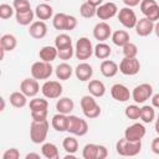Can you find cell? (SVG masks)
Instances as JSON below:
<instances>
[{
	"label": "cell",
	"instance_id": "6da1fadb",
	"mask_svg": "<svg viewBox=\"0 0 159 159\" xmlns=\"http://www.w3.org/2000/svg\"><path fill=\"white\" fill-rule=\"evenodd\" d=\"M48 122L47 119L43 120H32L30 125V139L35 144H42L47 138L48 133Z\"/></svg>",
	"mask_w": 159,
	"mask_h": 159
},
{
	"label": "cell",
	"instance_id": "7a4b0ae2",
	"mask_svg": "<svg viewBox=\"0 0 159 159\" xmlns=\"http://www.w3.org/2000/svg\"><path fill=\"white\" fill-rule=\"evenodd\" d=\"M116 150L122 157H134L140 153L142 150V143L139 142H132L127 138H122L116 144Z\"/></svg>",
	"mask_w": 159,
	"mask_h": 159
},
{
	"label": "cell",
	"instance_id": "3957f363",
	"mask_svg": "<svg viewBox=\"0 0 159 159\" xmlns=\"http://www.w3.org/2000/svg\"><path fill=\"white\" fill-rule=\"evenodd\" d=\"M48 102L43 98H32L30 101V111L32 120H43L48 113Z\"/></svg>",
	"mask_w": 159,
	"mask_h": 159
},
{
	"label": "cell",
	"instance_id": "277c9868",
	"mask_svg": "<svg viewBox=\"0 0 159 159\" xmlns=\"http://www.w3.org/2000/svg\"><path fill=\"white\" fill-rule=\"evenodd\" d=\"M81 108L86 118L93 119L97 118L101 114V107L97 104L94 97L91 96H83L81 98Z\"/></svg>",
	"mask_w": 159,
	"mask_h": 159
},
{
	"label": "cell",
	"instance_id": "5b68a950",
	"mask_svg": "<svg viewBox=\"0 0 159 159\" xmlns=\"http://www.w3.org/2000/svg\"><path fill=\"white\" fill-rule=\"evenodd\" d=\"M93 46L89 39L87 37H80L76 42V47H75V55L77 57V60H88L92 55H93Z\"/></svg>",
	"mask_w": 159,
	"mask_h": 159
},
{
	"label": "cell",
	"instance_id": "8992f818",
	"mask_svg": "<svg viewBox=\"0 0 159 159\" xmlns=\"http://www.w3.org/2000/svg\"><path fill=\"white\" fill-rule=\"evenodd\" d=\"M108 155V150L104 145L94 144V143H88L84 145L82 157L84 159H106Z\"/></svg>",
	"mask_w": 159,
	"mask_h": 159
},
{
	"label": "cell",
	"instance_id": "52a82bcc",
	"mask_svg": "<svg viewBox=\"0 0 159 159\" xmlns=\"http://www.w3.org/2000/svg\"><path fill=\"white\" fill-rule=\"evenodd\" d=\"M67 132H70L73 135L82 137L87 134L88 132V124L84 119L77 117V116H68V127Z\"/></svg>",
	"mask_w": 159,
	"mask_h": 159
},
{
	"label": "cell",
	"instance_id": "ba28073f",
	"mask_svg": "<svg viewBox=\"0 0 159 159\" xmlns=\"http://www.w3.org/2000/svg\"><path fill=\"white\" fill-rule=\"evenodd\" d=\"M53 72V67L50 62L37 61L31 66V76L36 80H47Z\"/></svg>",
	"mask_w": 159,
	"mask_h": 159
},
{
	"label": "cell",
	"instance_id": "9c48e42d",
	"mask_svg": "<svg viewBox=\"0 0 159 159\" xmlns=\"http://www.w3.org/2000/svg\"><path fill=\"white\" fill-rule=\"evenodd\" d=\"M62 84L58 81H46L42 87H41V92L43 94V97L48 98V99H55V98H60L62 94Z\"/></svg>",
	"mask_w": 159,
	"mask_h": 159
},
{
	"label": "cell",
	"instance_id": "30bf717a",
	"mask_svg": "<svg viewBox=\"0 0 159 159\" xmlns=\"http://www.w3.org/2000/svg\"><path fill=\"white\" fill-rule=\"evenodd\" d=\"M140 11L143 15L154 21H159V5L155 0H142L140 1Z\"/></svg>",
	"mask_w": 159,
	"mask_h": 159
},
{
	"label": "cell",
	"instance_id": "8fae6325",
	"mask_svg": "<svg viewBox=\"0 0 159 159\" xmlns=\"http://www.w3.org/2000/svg\"><path fill=\"white\" fill-rule=\"evenodd\" d=\"M153 96V87L149 83H142L134 87L132 92V98L135 103H144L147 99L152 98Z\"/></svg>",
	"mask_w": 159,
	"mask_h": 159
},
{
	"label": "cell",
	"instance_id": "7c38bea8",
	"mask_svg": "<svg viewBox=\"0 0 159 159\" xmlns=\"http://www.w3.org/2000/svg\"><path fill=\"white\" fill-rule=\"evenodd\" d=\"M140 70V62L137 57L128 58L124 57L119 63V71L125 76H134Z\"/></svg>",
	"mask_w": 159,
	"mask_h": 159
},
{
	"label": "cell",
	"instance_id": "4fadbf2b",
	"mask_svg": "<svg viewBox=\"0 0 159 159\" xmlns=\"http://www.w3.org/2000/svg\"><path fill=\"white\" fill-rule=\"evenodd\" d=\"M118 20L127 29L135 27L137 21H138L135 12L132 10V7H128V6H125V7H123V9L119 10V12H118Z\"/></svg>",
	"mask_w": 159,
	"mask_h": 159
},
{
	"label": "cell",
	"instance_id": "5bb4252c",
	"mask_svg": "<svg viewBox=\"0 0 159 159\" xmlns=\"http://www.w3.org/2000/svg\"><path fill=\"white\" fill-rule=\"evenodd\" d=\"M145 127L142 123H133L124 130V138L132 142H139L145 135Z\"/></svg>",
	"mask_w": 159,
	"mask_h": 159
},
{
	"label": "cell",
	"instance_id": "9a60e30c",
	"mask_svg": "<svg viewBox=\"0 0 159 159\" xmlns=\"http://www.w3.org/2000/svg\"><path fill=\"white\" fill-rule=\"evenodd\" d=\"M118 12V7L114 2H106V4H102L97 7V12L96 15L98 16L99 20H108V19H112L113 16H116Z\"/></svg>",
	"mask_w": 159,
	"mask_h": 159
},
{
	"label": "cell",
	"instance_id": "2e32d148",
	"mask_svg": "<svg viewBox=\"0 0 159 159\" xmlns=\"http://www.w3.org/2000/svg\"><path fill=\"white\" fill-rule=\"evenodd\" d=\"M20 91L27 97H35L40 91V86H39L37 80L34 77L22 80V82L20 83Z\"/></svg>",
	"mask_w": 159,
	"mask_h": 159
},
{
	"label": "cell",
	"instance_id": "e0dca14e",
	"mask_svg": "<svg viewBox=\"0 0 159 159\" xmlns=\"http://www.w3.org/2000/svg\"><path fill=\"white\" fill-rule=\"evenodd\" d=\"M111 96L118 102H127L132 97V93L129 92L127 86L122 83H116L111 87Z\"/></svg>",
	"mask_w": 159,
	"mask_h": 159
},
{
	"label": "cell",
	"instance_id": "ac0fdd59",
	"mask_svg": "<svg viewBox=\"0 0 159 159\" xmlns=\"http://www.w3.org/2000/svg\"><path fill=\"white\" fill-rule=\"evenodd\" d=\"M93 36L96 40L103 42V41L108 40L109 36H112V29L106 21H101V22L96 24V26L93 27Z\"/></svg>",
	"mask_w": 159,
	"mask_h": 159
},
{
	"label": "cell",
	"instance_id": "d6986e66",
	"mask_svg": "<svg viewBox=\"0 0 159 159\" xmlns=\"http://www.w3.org/2000/svg\"><path fill=\"white\" fill-rule=\"evenodd\" d=\"M134 29H135L137 35H139L142 37H145V36L150 35L154 31V22L144 16V17H142L137 21V25H135Z\"/></svg>",
	"mask_w": 159,
	"mask_h": 159
},
{
	"label": "cell",
	"instance_id": "ffe728a7",
	"mask_svg": "<svg viewBox=\"0 0 159 159\" xmlns=\"http://www.w3.org/2000/svg\"><path fill=\"white\" fill-rule=\"evenodd\" d=\"M75 75L77 77V80L84 82V81H89L92 75H93V68L89 63H86V62H82V63H78L77 67L75 68Z\"/></svg>",
	"mask_w": 159,
	"mask_h": 159
},
{
	"label": "cell",
	"instance_id": "44dd1931",
	"mask_svg": "<svg viewBox=\"0 0 159 159\" xmlns=\"http://www.w3.org/2000/svg\"><path fill=\"white\" fill-rule=\"evenodd\" d=\"M29 34L31 37L36 39V40H40V39H43L47 34V26L46 24L40 20V21H35L30 25V29H29Z\"/></svg>",
	"mask_w": 159,
	"mask_h": 159
},
{
	"label": "cell",
	"instance_id": "7402d4cb",
	"mask_svg": "<svg viewBox=\"0 0 159 159\" xmlns=\"http://www.w3.org/2000/svg\"><path fill=\"white\" fill-rule=\"evenodd\" d=\"M51 125L55 130L57 132H67V127H68V116L63 114V113H57L52 117L51 120Z\"/></svg>",
	"mask_w": 159,
	"mask_h": 159
},
{
	"label": "cell",
	"instance_id": "603a6c76",
	"mask_svg": "<svg viewBox=\"0 0 159 159\" xmlns=\"http://www.w3.org/2000/svg\"><path fill=\"white\" fill-rule=\"evenodd\" d=\"M99 70H101V73H102L104 77L111 78V77H114V76L117 75V72H118V70H119V66H118L114 61H112V60H104V61L101 63Z\"/></svg>",
	"mask_w": 159,
	"mask_h": 159
},
{
	"label": "cell",
	"instance_id": "cb8c5ba5",
	"mask_svg": "<svg viewBox=\"0 0 159 159\" xmlns=\"http://www.w3.org/2000/svg\"><path fill=\"white\" fill-rule=\"evenodd\" d=\"M35 15H36V17L39 19V20H42V21H45V20H48V19H51L52 17V15H53V9H52V6H50L48 4H39L37 6H36V9H35Z\"/></svg>",
	"mask_w": 159,
	"mask_h": 159
},
{
	"label": "cell",
	"instance_id": "d4e9b609",
	"mask_svg": "<svg viewBox=\"0 0 159 159\" xmlns=\"http://www.w3.org/2000/svg\"><path fill=\"white\" fill-rule=\"evenodd\" d=\"M39 56H40L41 61L52 62V61L58 56V50L56 48V46H43V47L40 50Z\"/></svg>",
	"mask_w": 159,
	"mask_h": 159
},
{
	"label": "cell",
	"instance_id": "484cf974",
	"mask_svg": "<svg viewBox=\"0 0 159 159\" xmlns=\"http://www.w3.org/2000/svg\"><path fill=\"white\" fill-rule=\"evenodd\" d=\"M75 108V103L71 98L68 97H62L57 101L56 103V109L58 113H63V114H70Z\"/></svg>",
	"mask_w": 159,
	"mask_h": 159
},
{
	"label": "cell",
	"instance_id": "4316f807",
	"mask_svg": "<svg viewBox=\"0 0 159 159\" xmlns=\"http://www.w3.org/2000/svg\"><path fill=\"white\" fill-rule=\"evenodd\" d=\"M55 73H56V77H57L58 80H61V81H67V80L72 76L73 68H72L68 63L63 62V63H60V65L56 67Z\"/></svg>",
	"mask_w": 159,
	"mask_h": 159
},
{
	"label": "cell",
	"instance_id": "83f0119b",
	"mask_svg": "<svg viewBox=\"0 0 159 159\" xmlns=\"http://www.w3.org/2000/svg\"><path fill=\"white\" fill-rule=\"evenodd\" d=\"M88 91L93 97H103L106 93V86L98 80H92L88 83Z\"/></svg>",
	"mask_w": 159,
	"mask_h": 159
},
{
	"label": "cell",
	"instance_id": "f1b7e54d",
	"mask_svg": "<svg viewBox=\"0 0 159 159\" xmlns=\"http://www.w3.org/2000/svg\"><path fill=\"white\" fill-rule=\"evenodd\" d=\"M34 16H35V12L31 9L30 10H26V11H20V12H16L15 14L16 22L19 25H22V26H27V25L32 24Z\"/></svg>",
	"mask_w": 159,
	"mask_h": 159
},
{
	"label": "cell",
	"instance_id": "f546056e",
	"mask_svg": "<svg viewBox=\"0 0 159 159\" xmlns=\"http://www.w3.org/2000/svg\"><path fill=\"white\" fill-rule=\"evenodd\" d=\"M112 41L116 46L123 47L125 43L129 42V34L125 30H117L112 34Z\"/></svg>",
	"mask_w": 159,
	"mask_h": 159
},
{
	"label": "cell",
	"instance_id": "4dcf8cb0",
	"mask_svg": "<svg viewBox=\"0 0 159 159\" xmlns=\"http://www.w3.org/2000/svg\"><path fill=\"white\" fill-rule=\"evenodd\" d=\"M10 103L15 108H22L27 103V96H25L21 91L20 92H12L10 94Z\"/></svg>",
	"mask_w": 159,
	"mask_h": 159
},
{
	"label": "cell",
	"instance_id": "1f68e13d",
	"mask_svg": "<svg viewBox=\"0 0 159 159\" xmlns=\"http://www.w3.org/2000/svg\"><path fill=\"white\" fill-rule=\"evenodd\" d=\"M41 153L47 159H58V149L53 143H42Z\"/></svg>",
	"mask_w": 159,
	"mask_h": 159
},
{
	"label": "cell",
	"instance_id": "d6a6232c",
	"mask_svg": "<svg viewBox=\"0 0 159 159\" xmlns=\"http://www.w3.org/2000/svg\"><path fill=\"white\" fill-rule=\"evenodd\" d=\"M17 45L16 37L11 34H5L0 39V47H2L5 51H12Z\"/></svg>",
	"mask_w": 159,
	"mask_h": 159
},
{
	"label": "cell",
	"instance_id": "836d02e7",
	"mask_svg": "<svg viewBox=\"0 0 159 159\" xmlns=\"http://www.w3.org/2000/svg\"><path fill=\"white\" fill-rule=\"evenodd\" d=\"M111 52H112V48L109 47V45H107V43H104V42L97 43L96 47H94V51H93L94 56H96L97 58H99V60H106V58H108L109 55H111Z\"/></svg>",
	"mask_w": 159,
	"mask_h": 159
},
{
	"label": "cell",
	"instance_id": "e575fe53",
	"mask_svg": "<svg viewBox=\"0 0 159 159\" xmlns=\"http://www.w3.org/2000/svg\"><path fill=\"white\" fill-rule=\"evenodd\" d=\"M155 118V111L153 106H143L140 108V119L144 123H152Z\"/></svg>",
	"mask_w": 159,
	"mask_h": 159
},
{
	"label": "cell",
	"instance_id": "d590c367",
	"mask_svg": "<svg viewBox=\"0 0 159 159\" xmlns=\"http://www.w3.org/2000/svg\"><path fill=\"white\" fill-rule=\"evenodd\" d=\"M62 147L67 153L75 154L78 150V142L75 137H66L62 142Z\"/></svg>",
	"mask_w": 159,
	"mask_h": 159
},
{
	"label": "cell",
	"instance_id": "8d00e7d4",
	"mask_svg": "<svg viewBox=\"0 0 159 159\" xmlns=\"http://www.w3.org/2000/svg\"><path fill=\"white\" fill-rule=\"evenodd\" d=\"M67 16H68V15H66V14H63V12L56 14V15L53 16V19H52V25H53V27H55L56 30H63V31H66Z\"/></svg>",
	"mask_w": 159,
	"mask_h": 159
},
{
	"label": "cell",
	"instance_id": "74e56055",
	"mask_svg": "<svg viewBox=\"0 0 159 159\" xmlns=\"http://www.w3.org/2000/svg\"><path fill=\"white\" fill-rule=\"evenodd\" d=\"M96 12H97V7L96 6H93V5H91L89 2H83L81 6H80V14H81V16L82 17H84V19H91V17H93L94 15H96Z\"/></svg>",
	"mask_w": 159,
	"mask_h": 159
},
{
	"label": "cell",
	"instance_id": "f35d334b",
	"mask_svg": "<svg viewBox=\"0 0 159 159\" xmlns=\"http://www.w3.org/2000/svg\"><path fill=\"white\" fill-rule=\"evenodd\" d=\"M55 46L57 50L72 46V39L67 34H60L55 37Z\"/></svg>",
	"mask_w": 159,
	"mask_h": 159
},
{
	"label": "cell",
	"instance_id": "ab89813d",
	"mask_svg": "<svg viewBox=\"0 0 159 159\" xmlns=\"http://www.w3.org/2000/svg\"><path fill=\"white\" fill-rule=\"evenodd\" d=\"M124 114H125L127 118L135 120V119L140 118V108H139L137 104H130V106H128V107L125 108Z\"/></svg>",
	"mask_w": 159,
	"mask_h": 159
},
{
	"label": "cell",
	"instance_id": "60d3db41",
	"mask_svg": "<svg viewBox=\"0 0 159 159\" xmlns=\"http://www.w3.org/2000/svg\"><path fill=\"white\" fill-rule=\"evenodd\" d=\"M122 48H123V55H124V57H128V58L137 57L138 47H137V45H134L133 42H128V43H125Z\"/></svg>",
	"mask_w": 159,
	"mask_h": 159
},
{
	"label": "cell",
	"instance_id": "b9f144b4",
	"mask_svg": "<svg viewBox=\"0 0 159 159\" xmlns=\"http://www.w3.org/2000/svg\"><path fill=\"white\" fill-rule=\"evenodd\" d=\"M14 6H10L9 4H1L0 5V17L2 20L10 19L14 15Z\"/></svg>",
	"mask_w": 159,
	"mask_h": 159
},
{
	"label": "cell",
	"instance_id": "7bdbcfd3",
	"mask_svg": "<svg viewBox=\"0 0 159 159\" xmlns=\"http://www.w3.org/2000/svg\"><path fill=\"white\" fill-rule=\"evenodd\" d=\"M12 6H14V9H15L16 12L26 11V10H30L31 9V5H30L29 0H14Z\"/></svg>",
	"mask_w": 159,
	"mask_h": 159
},
{
	"label": "cell",
	"instance_id": "ee69618b",
	"mask_svg": "<svg viewBox=\"0 0 159 159\" xmlns=\"http://www.w3.org/2000/svg\"><path fill=\"white\" fill-rule=\"evenodd\" d=\"M75 53V50L72 46H68V47H65V48H60L58 50V57L63 61H67V60H71V57L73 56Z\"/></svg>",
	"mask_w": 159,
	"mask_h": 159
},
{
	"label": "cell",
	"instance_id": "f6af8a7d",
	"mask_svg": "<svg viewBox=\"0 0 159 159\" xmlns=\"http://www.w3.org/2000/svg\"><path fill=\"white\" fill-rule=\"evenodd\" d=\"M19 158H20V152L16 148L6 149L5 153L2 154V159H19Z\"/></svg>",
	"mask_w": 159,
	"mask_h": 159
},
{
	"label": "cell",
	"instance_id": "bcb514c9",
	"mask_svg": "<svg viewBox=\"0 0 159 159\" xmlns=\"http://www.w3.org/2000/svg\"><path fill=\"white\" fill-rule=\"evenodd\" d=\"M77 26V19L72 15L67 16V24H66V31H72Z\"/></svg>",
	"mask_w": 159,
	"mask_h": 159
},
{
	"label": "cell",
	"instance_id": "7dc6e473",
	"mask_svg": "<svg viewBox=\"0 0 159 159\" xmlns=\"http://www.w3.org/2000/svg\"><path fill=\"white\" fill-rule=\"evenodd\" d=\"M152 150H153L154 154L159 155V137L153 139V142H152Z\"/></svg>",
	"mask_w": 159,
	"mask_h": 159
},
{
	"label": "cell",
	"instance_id": "c3c4849f",
	"mask_svg": "<svg viewBox=\"0 0 159 159\" xmlns=\"http://www.w3.org/2000/svg\"><path fill=\"white\" fill-rule=\"evenodd\" d=\"M122 1L124 2L125 6H128V7H134V6L139 5L142 0H122Z\"/></svg>",
	"mask_w": 159,
	"mask_h": 159
},
{
	"label": "cell",
	"instance_id": "681fc988",
	"mask_svg": "<svg viewBox=\"0 0 159 159\" xmlns=\"http://www.w3.org/2000/svg\"><path fill=\"white\" fill-rule=\"evenodd\" d=\"M152 104H153V107L159 108V93L152 96Z\"/></svg>",
	"mask_w": 159,
	"mask_h": 159
},
{
	"label": "cell",
	"instance_id": "f907efd6",
	"mask_svg": "<svg viewBox=\"0 0 159 159\" xmlns=\"http://www.w3.org/2000/svg\"><path fill=\"white\" fill-rule=\"evenodd\" d=\"M87 2H89L91 5H93V6H96V7H98L99 5H102V2H103V0H87Z\"/></svg>",
	"mask_w": 159,
	"mask_h": 159
},
{
	"label": "cell",
	"instance_id": "816d5d0a",
	"mask_svg": "<svg viewBox=\"0 0 159 159\" xmlns=\"http://www.w3.org/2000/svg\"><path fill=\"white\" fill-rule=\"evenodd\" d=\"M30 158H36V159H40V154H36V153H29L26 155V159H30Z\"/></svg>",
	"mask_w": 159,
	"mask_h": 159
},
{
	"label": "cell",
	"instance_id": "f5cc1de1",
	"mask_svg": "<svg viewBox=\"0 0 159 159\" xmlns=\"http://www.w3.org/2000/svg\"><path fill=\"white\" fill-rule=\"evenodd\" d=\"M154 32H155V35L159 37V21H158L157 24H154Z\"/></svg>",
	"mask_w": 159,
	"mask_h": 159
},
{
	"label": "cell",
	"instance_id": "db71d44e",
	"mask_svg": "<svg viewBox=\"0 0 159 159\" xmlns=\"http://www.w3.org/2000/svg\"><path fill=\"white\" fill-rule=\"evenodd\" d=\"M155 132L159 134V114L157 117V122H155Z\"/></svg>",
	"mask_w": 159,
	"mask_h": 159
},
{
	"label": "cell",
	"instance_id": "11a10c76",
	"mask_svg": "<svg viewBox=\"0 0 159 159\" xmlns=\"http://www.w3.org/2000/svg\"><path fill=\"white\" fill-rule=\"evenodd\" d=\"M5 109V99L1 97V108H0V111H4Z\"/></svg>",
	"mask_w": 159,
	"mask_h": 159
},
{
	"label": "cell",
	"instance_id": "9f6ffc18",
	"mask_svg": "<svg viewBox=\"0 0 159 159\" xmlns=\"http://www.w3.org/2000/svg\"><path fill=\"white\" fill-rule=\"evenodd\" d=\"M45 1H51V0H45Z\"/></svg>",
	"mask_w": 159,
	"mask_h": 159
}]
</instances>
